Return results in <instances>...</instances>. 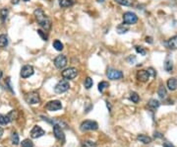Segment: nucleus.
Wrapping results in <instances>:
<instances>
[{"mask_svg":"<svg viewBox=\"0 0 177 147\" xmlns=\"http://www.w3.org/2000/svg\"><path fill=\"white\" fill-rule=\"evenodd\" d=\"M35 19H37L39 25L44 29V31H49L51 29V20L44 14L42 9H37L33 12Z\"/></svg>","mask_w":177,"mask_h":147,"instance_id":"nucleus-1","label":"nucleus"},{"mask_svg":"<svg viewBox=\"0 0 177 147\" xmlns=\"http://www.w3.org/2000/svg\"><path fill=\"white\" fill-rule=\"evenodd\" d=\"M69 88H70V83H69V81L67 79L64 78L56 84L55 87H54V91L57 94H62L66 92Z\"/></svg>","mask_w":177,"mask_h":147,"instance_id":"nucleus-2","label":"nucleus"},{"mask_svg":"<svg viewBox=\"0 0 177 147\" xmlns=\"http://www.w3.org/2000/svg\"><path fill=\"white\" fill-rule=\"evenodd\" d=\"M138 22V16L133 12H125L123 14V23L127 25H134Z\"/></svg>","mask_w":177,"mask_h":147,"instance_id":"nucleus-3","label":"nucleus"},{"mask_svg":"<svg viewBox=\"0 0 177 147\" xmlns=\"http://www.w3.org/2000/svg\"><path fill=\"white\" fill-rule=\"evenodd\" d=\"M99 128L97 122H93V120H85L81 124V131H97Z\"/></svg>","mask_w":177,"mask_h":147,"instance_id":"nucleus-4","label":"nucleus"},{"mask_svg":"<svg viewBox=\"0 0 177 147\" xmlns=\"http://www.w3.org/2000/svg\"><path fill=\"white\" fill-rule=\"evenodd\" d=\"M77 75H78V70L75 67H69V68L62 71V77L67 79V80L74 79Z\"/></svg>","mask_w":177,"mask_h":147,"instance_id":"nucleus-5","label":"nucleus"},{"mask_svg":"<svg viewBox=\"0 0 177 147\" xmlns=\"http://www.w3.org/2000/svg\"><path fill=\"white\" fill-rule=\"evenodd\" d=\"M25 100H26V102L28 104H30V105H35V104H39L40 102L39 95L35 92L27 94L25 97Z\"/></svg>","mask_w":177,"mask_h":147,"instance_id":"nucleus-6","label":"nucleus"},{"mask_svg":"<svg viewBox=\"0 0 177 147\" xmlns=\"http://www.w3.org/2000/svg\"><path fill=\"white\" fill-rule=\"evenodd\" d=\"M53 63H54V65H55L56 68H58V69L64 68V67L67 65L66 56H65V55H63V54L58 55V56H56L55 59L53 60Z\"/></svg>","mask_w":177,"mask_h":147,"instance_id":"nucleus-7","label":"nucleus"},{"mask_svg":"<svg viewBox=\"0 0 177 147\" xmlns=\"http://www.w3.org/2000/svg\"><path fill=\"white\" fill-rule=\"evenodd\" d=\"M106 76L108 79L111 80H119L123 77V73L120 70H115V69H108L106 72Z\"/></svg>","mask_w":177,"mask_h":147,"instance_id":"nucleus-8","label":"nucleus"},{"mask_svg":"<svg viewBox=\"0 0 177 147\" xmlns=\"http://www.w3.org/2000/svg\"><path fill=\"white\" fill-rule=\"evenodd\" d=\"M45 109L50 112H54V111H58L62 109V104L60 101L58 100H54V101H50L46 104L45 106Z\"/></svg>","mask_w":177,"mask_h":147,"instance_id":"nucleus-9","label":"nucleus"},{"mask_svg":"<svg viewBox=\"0 0 177 147\" xmlns=\"http://www.w3.org/2000/svg\"><path fill=\"white\" fill-rule=\"evenodd\" d=\"M44 134L45 131L39 125H35L32 131H31V137L32 138H39V137L44 135Z\"/></svg>","mask_w":177,"mask_h":147,"instance_id":"nucleus-10","label":"nucleus"},{"mask_svg":"<svg viewBox=\"0 0 177 147\" xmlns=\"http://www.w3.org/2000/svg\"><path fill=\"white\" fill-rule=\"evenodd\" d=\"M53 133H54V136H55L58 140H61V141L65 140V135H64V132L61 129L60 125H58V124L53 125Z\"/></svg>","mask_w":177,"mask_h":147,"instance_id":"nucleus-11","label":"nucleus"},{"mask_svg":"<svg viewBox=\"0 0 177 147\" xmlns=\"http://www.w3.org/2000/svg\"><path fill=\"white\" fill-rule=\"evenodd\" d=\"M33 67L32 65H25L21 69V76L23 78H28V77L32 76L33 74Z\"/></svg>","mask_w":177,"mask_h":147,"instance_id":"nucleus-12","label":"nucleus"},{"mask_svg":"<svg viewBox=\"0 0 177 147\" xmlns=\"http://www.w3.org/2000/svg\"><path fill=\"white\" fill-rule=\"evenodd\" d=\"M136 77H137V79L139 81L147 82L150 78V74H149V72H148V70H140L137 72Z\"/></svg>","mask_w":177,"mask_h":147,"instance_id":"nucleus-13","label":"nucleus"},{"mask_svg":"<svg viewBox=\"0 0 177 147\" xmlns=\"http://www.w3.org/2000/svg\"><path fill=\"white\" fill-rule=\"evenodd\" d=\"M166 45H167V47H168L169 49H171V50L177 49V35L173 36V37H171L170 38H169V40L167 41Z\"/></svg>","mask_w":177,"mask_h":147,"instance_id":"nucleus-14","label":"nucleus"},{"mask_svg":"<svg viewBox=\"0 0 177 147\" xmlns=\"http://www.w3.org/2000/svg\"><path fill=\"white\" fill-rule=\"evenodd\" d=\"M167 87L170 91H175L177 89V79L175 77H171L167 80Z\"/></svg>","mask_w":177,"mask_h":147,"instance_id":"nucleus-15","label":"nucleus"},{"mask_svg":"<svg viewBox=\"0 0 177 147\" xmlns=\"http://www.w3.org/2000/svg\"><path fill=\"white\" fill-rule=\"evenodd\" d=\"M129 31V27L127 24H120V25L117 26L116 28V32L119 34V35H123V34H126Z\"/></svg>","mask_w":177,"mask_h":147,"instance_id":"nucleus-16","label":"nucleus"},{"mask_svg":"<svg viewBox=\"0 0 177 147\" xmlns=\"http://www.w3.org/2000/svg\"><path fill=\"white\" fill-rule=\"evenodd\" d=\"M137 139L139 141L143 142L144 144H150L152 142V138L148 135H145V134H139L137 136Z\"/></svg>","mask_w":177,"mask_h":147,"instance_id":"nucleus-17","label":"nucleus"},{"mask_svg":"<svg viewBox=\"0 0 177 147\" xmlns=\"http://www.w3.org/2000/svg\"><path fill=\"white\" fill-rule=\"evenodd\" d=\"M74 5V0H59V6L61 8H67Z\"/></svg>","mask_w":177,"mask_h":147,"instance_id":"nucleus-18","label":"nucleus"},{"mask_svg":"<svg viewBox=\"0 0 177 147\" xmlns=\"http://www.w3.org/2000/svg\"><path fill=\"white\" fill-rule=\"evenodd\" d=\"M164 69L167 72H171L172 69H173V63H172L171 58H169V57H167L165 61H164Z\"/></svg>","mask_w":177,"mask_h":147,"instance_id":"nucleus-19","label":"nucleus"},{"mask_svg":"<svg viewBox=\"0 0 177 147\" xmlns=\"http://www.w3.org/2000/svg\"><path fill=\"white\" fill-rule=\"evenodd\" d=\"M8 37L6 35H0V49H4L8 45Z\"/></svg>","mask_w":177,"mask_h":147,"instance_id":"nucleus-20","label":"nucleus"},{"mask_svg":"<svg viewBox=\"0 0 177 147\" xmlns=\"http://www.w3.org/2000/svg\"><path fill=\"white\" fill-rule=\"evenodd\" d=\"M148 107L152 110H155L159 107V102L157 100H155V99H150L149 103H148Z\"/></svg>","mask_w":177,"mask_h":147,"instance_id":"nucleus-21","label":"nucleus"},{"mask_svg":"<svg viewBox=\"0 0 177 147\" xmlns=\"http://www.w3.org/2000/svg\"><path fill=\"white\" fill-rule=\"evenodd\" d=\"M8 14H9V10L7 8H2L0 10V19H1L2 22H5L7 17H8Z\"/></svg>","mask_w":177,"mask_h":147,"instance_id":"nucleus-22","label":"nucleus"},{"mask_svg":"<svg viewBox=\"0 0 177 147\" xmlns=\"http://www.w3.org/2000/svg\"><path fill=\"white\" fill-rule=\"evenodd\" d=\"M157 94H159V98L161 99H165L167 93H166V89L164 86H159V91H157Z\"/></svg>","mask_w":177,"mask_h":147,"instance_id":"nucleus-23","label":"nucleus"},{"mask_svg":"<svg viewBox=\"0 0 177 147\" xmlns=\"http://www.w3.org/2000/svg\"><path fill=\"white\" fill-rule=\"evenodd\" d=\"M52 45H53L54 49H55L56 50H58V52H61V50L63 49V44H62L60 41H58V40L54 41Z\"/></svg>","mask_w":177,"mask_h":147,"instance_id":"nucleus-24","label":"nucleus"},{"mask_svg":"<svg viewBox=\"0 0 177 147\" xmlns=\"http://www.w3.org/2000/svg\"><path fill=\"white\" fill-rule=\"evenodd\" d=\"M93 84H94V82H93V79L91 78V77H87V78L85 79L84 85H85L86 89H91L93 87Z\"/></svg>","mask_w":177,"mask_h":147,"instance_id":"nucleus-25","label":"nucleus"},{"mask_svg":"<svg viewBox=\"0 0 177 147\" xmlns=\"http://www.w3.org/2000/svg\"><path fill=\"white\" fill-rule=\"evenodd\" d=\"M10 122V120H9L8 115H0V124L4 125L7 124Z\"/></svg>","mask_w":177,"mask_h":147,"instance_id":"nucleus-26","label":"nucleus"},{"mask_svg":"<svg viewBox=\"0 0 177 147\" xmlns=\"http://www.w3.org/2000/svg\"><path fill=\"white\" fill-rule=\"evenodd\" d=\"M109 86V84H108V82H106V81H101L100 83L99 84V91L100 93H102L103 92V90L105 88H107Z\"/></svg>","mask_w":177,"mask_h":147,"instance_id":"nucleus-27","label":"nucleus"},{"mask_svg":"<svg viewBox=\"0 0 177 147\" xmlns=\"http://www.w3.org/2000/svg\"><path fill=\"white\" fill-rule=\"evenodd\" d=\"M130 100L132 101L133 103L137 104L139 102V100H140V97H139V95L136 92H132L130 94Z\"/></svg>","mask_w":177,"mask_h":147,"instance_id":"nucleus-28","label":"nucleus"},{"mask_svg":"<svg viewBox=\"0 0 177 147\" xmlns=\"http://www.w3.org/2000/svg\"><path fill=\"white\" fill-rule=\"evenodd\" d=\"M11 139H12V143H13L14 145H18L19 142H20V140H19V135L16 132H13V133H12Z\"/></svg>","mask_w":177,"mask_h":147,"instance_id":"nucleus-29","label":"nucleus"},{"mask_svg":"<svg viewBox=\"0 0 177 147\" xmlns=\"http://www.w3.org/2000/svg\"><path fill=\"white\" fill-rule=\"evenodd\" d=\"M81 147H97V144L95 143L94 141H91V140H87V141H84L82 143Z\"/></svg>","mask_w":177,"mask_h":147,"instance_id":"nucleus-30","label":"nucleus"},{"mask_svg":"<svg viewBox=\"0 0 177 147\" xmlns=\"http://www.w3.org/2000/svg\"><path fill=\"white\" fill-rule=\"evenodd\" d=\"M116 3L120 4V5H123V6H131L132 5V2L129 1V0H114Z\"/></svg>","mask_w":177,"mask_h":147,"instance_id":"nucleus-31","label":"nucleus"},{"mask_svg":"<svg viewBox=\"0 0 177 147\" xmlns=\"http://www.w3.org/2000/svg\"><path fill=\"white\" fill-rule=\"evenodd\" d=\"M21 145H22V147H33V143L30 139H25V140L22 141Z\"/></svg>","mask_w":177,"mask_h":147,"instance_id":"nucleus-32","label":"nucleus"},{"mask_svg":"<svg viewBox=\"0 0 177 147\" xmlns=\"http://www.w3.org/2000/svg\"><path fill=\"white\" fill-rule=\"evenodd\" d=\"M135 49L138 54H140L141 55H146L147 54V50H146L143 47H139V45H136L135 47Z\"/></svg>","mask_w":177,"mask_h":147,"instance_id":"nucleus-33","label":"nucleus"},{"mask_svg":"<svg viewBox=\"0 0 177 147\" xmlns=\"http://www.w3.org/2000/svg\"><path fill=\"white\" fill-rule=\"evenodd\" d=\"M37 34L39 35V37L42 38L44 41H47V38H48V36H47V34H45V32H44L42 30H37Z\"/></svg>","mask_w":177,"mask_h":147,"instance_id":"nucleus-34","label":"nucleus"},{"mask_svg":"<svg viewBox=\"0 0 177 147\" xmlns=\"http://www.w3.org/2000/svg\"><path fill=\"white\" fill-rule=\"evenodd\" d=\"M8 117H9V120H10V122H12V120H15V117H16V115H17V114H16V112L15 111H11L10 113H9L8 115Z\"/></svg>","mask_w":177,"mask_h":147,"instance_id":"nucleus-35","label":"nucleus"},{"mask_svg":"<svg viewBox=\"0 0 177 147\" xmlns=\"http://www.w3.org/2000/svg\"><path fill=\"white\" fill-rule=\"evenodd\" d=\"M148 72H149V74H150V76H152V77H155L157 76V72H155V70L152 67H150L149 69H148Z\"/></svg>","mask_w":177,"mask_h":147,"instance_id":"nucleus-36","label":"nucleus"},{"mask_svg":"<svg viewBox=\"0 0 177 147\" xmlns=\"http://www.w3.org/2000/svg\"><path fill=\"white\" fill-rule=\"evenodd\" d=\"M127 61L130 64H133L134 62L136 61V56H134V55H130V56H129L128 58H127Z\"/></svg>","mask_w":177,"mask_h":147,"instance_id":"nucleus-37","label":"nucleus"},{"mask_svg":"<svg viewBox=\"0 0 177 147\" xmlns=\"http://www.w3.org/2000/svg\"><path fill=\"white\" fill-rule=\"evenodd\" d=\"M6 83H7V86H8V89H10L12 92H13V90H12V88H11V84H10V78H7Z\"/></svg>","mask_w":177,"mask_h":147,"instance_id":"nucleus-38","label":"nucleus"},{"mask_svg":"<svg viewBox=\"0 0 177 147\" xmlns=\"http://www.w3.org/2000/svg\"><path fill=\"white\" fill-rule=\"evenodd\" d=\"M146 42L149 44H152V37H146Z\"/></svg>","mask_w":177,"mask_h":147,"instance_id":"nucleus-39","label":"nucleus"},{"mask_svg":"<svg viewBox=\"0 0 177 147\" xmlns=\"http://www.w3.org/2000/svg\"><path fill=\"white\" fill-rule=\"evenodd\" d=\"M163 147H174L172 145L171 143H169V142H164L163 143Z\"/></svg>","mask_w":177,"mask_h":147,"instance_id":"nucleus-40","label":"nucleus"},{"mask_svg":"<svg viewBox=\"0 0 177 147\" xmlns=\"http://www.w3.org/2000/svg\"><path fill=\"white\" fill-rule=\"evenodd\" d=\"M155 137H157V138H161L162 135H161V133H159V132H155Z\"/></svg>","mask_w":177,"mask_h":147,"instance_id":"nucleus-41","label":"nucleus"},{"mask_svg":"<svg viewBox=\"0 0 177 147\" xmlns=\"http://www.w3.org/2000/svg\"><path fill=\"white\" fill-rule=\"evenodd\" d=\"M11 2H12V4H14V5H17V4L20 2V0H12Z\"/></svg>","mask_w":177,"mask_h":147,"instance_id":"nucleus-42","label":"nucleus"},{"mask_svg":"<svg viewBox=\"0 0 177 147\" xmlns=\"http://www.w3.org/2000/svg\"><path fill=\"white\" fill-rule=\"evenodd\" d=\"M3 132H4L3 128H2V127H0V138H1L2 135H3Z\"/></svg>","mask_w":177,"mask_h":147,"instance_id":"nucleus-43","label":"nucleus"},{"mask_svg":"<svg viewBox=\"0 0 177 147\" xmlns=\"http://www.w3.org/2000/svg\"><path fill=\"white\" fill-rule=\"evenodd\" d=\"M2 74H3V73H2V71L0 70V78H1V77H2Z\"/></svg>","mask_w":177,"mask_h":147,"instance_id":"nucleus-44","label":"nucleus"},{"mask_svg":"<svg viewBox=\"0 0 177 147\" xmlns=\"http://www.w3.org/2000/svg\"><path fill=\"white\" fill-rule=\"evenodd\" d=\"M97 1H99V2H103L104 0H97Z\"/></svg>","mask_w":177,"mask_h":147,"instance_id":"nucleus-45","label":"nucleus"},{"mask_svg":"<svg viewBox=\"0 0 177 147\" xmlns=\"http://www.w3.org/2000/svg\"><path fill=\"white\" fill-rule=\"evenodd\" d=\"M24 1H25V2H28V1H30V0H24Z\"/></svg>","mask_w":177,"mask_h":147,"instance_id":"nucleus-46","label":"nucleus"}]
</instances>
